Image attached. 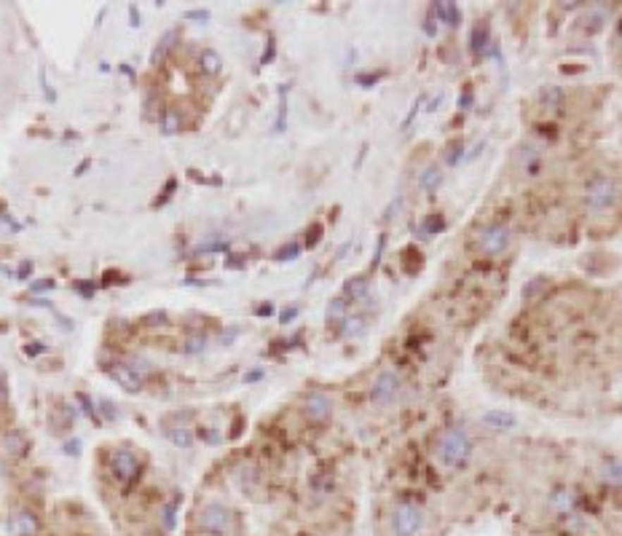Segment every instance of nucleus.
<instances>
[{
	"instance_id": "36",
	"label": "nucleus",
	"mask_w": 622,
	"mask_h": 536,
	"mask_svg": "<svg viewBox=\"0 0 622 536\" xmlns=\"http://www.w3.org/2000/svg\"><path fill=\"white\" fill-rule=\"evenodd\" d=\"M319 233H322V226H314L309 231V239H306V244H309V247H314V244H317V241H319Z\"/></svg>"
},
{
	"instance_id": "41",
	"label": "nucleus",
	"mask_w": 622,
	"mask_h": 536,
	"mask_svg": "<svg viewBox=\"0 0 622 536\" xmlns=\"http://www.w3.org/2000/svg\"><path fill=\"white\" fill-rule=\"evenodd\" d=\"M188 19H209V11H188Z\"/></svg>"
},
{
	"instance_id": "28",
	"label": "nucleus",
	"mask_w": 622,
	"mask_h": 536,
	"mask_svg": "<svg viewBox=\"0 0 622 536\" xmlns=\"http://www.w3.org/2000/svg\"><path fill=\"white\" fill-rule=\"evenodd\" d=\"M298 255H300V244L298 241H293V244H284L282 250H276V260H295Z\"/></svg>"
},
{
	"instance_id": "31",
	"label": "nucleus",
	"mask_w": 622,
	"mask_h": 536,
	"mask_svg": "<svg viewBox=\"0 0 622 536\" xmlns=\"http://www.w3.org/2000/svg\"><path fill=\"white\" fill-rule=\"evenodd\" d=\"M175 509H177L175 501H169V504L164 507V525H166V531H172V528H175Z\"/></svg>"
},
{
	"instance_id": "15",
	"label": "nucleus",
	"mask_w": 622,
	"mask_h": 536,
	"mask_svg": "<svg viewBox=\"0 0 622 536\" xmlns=\"http://www.w3.org/2000/svg\"><path fill=\"white\" fill-rule=\"evenodd\" d=\"M199 62H202V70L207 73V75H217V73H220V67H223L220 54L212 51V49H204L202 56H199Z\"/></svg>"
},
{
	"instance_id": "16",
	"label": "nucleus",
	"mask_w": 622,
	"mask_h": 536,
	"mask_svg": "<svg viewBox=\"0 0 622 536\" xmlns=\"http://www.w3.org/2000/svg\"><path fill=\"white\" fill-rule=\"evenodd\" d=\"M365 293H367V279H365V276H352V279L343 284V295H346V298H352V300L365 298Z\"/></svg>"
},
{
	"instance_id": "43",
	"label": "nucleus",
	"mask_w": 622,
	"mask_h": 536,
	"mask_svg": "<svg viewBox=\"0 0 622 536\" xmlns=\"http://www.w3.org/2000/svg\"><path fill=\"white\" fill-rule=\"evenodd\" d=\"M295 314H298V308H287V311L282 314V322H290L293 317H295Z\"/></svg>"
},
{
	"instance_id": "40",
	"label": "nucleus",
	"mask_w": 622,
	"mask_h": 536,
	"mask_svg": "<svg viewBox=\"0 0 622 536\" xmlns=\"http://www.w3.org/2000/svg\"><path fill=\"white\" fill-rule=\"evenodd\" d=\"M271 59H274V43H269V49L263 51V59H260V62H263V65H269Z\"/></svg>"
},
{
	"instance_id": "27",
	"label": "nucleus",
	"mask_w": 622,
	"mask_h": 536,
	"mask_svg": "<svg viewBox=\"0 0 622 536\" xmlns=\"http://www.w3.org/2000/svg\"><path fill=\"white\" fill-rule=\"evenodd\" d=\"M553 504L561 509V512H568V509L574 507V494H571V491H558V494L553 496Z\"/></svg>"
},
{
	"instance_id": "33",
	"label": "nucleus",
	"mask_w": 622,
	"mask_h": 536,
	"mask_svg": "<svg viewBox=\"0 0 622 536\" xmlns=\"http://www.w3.org/2000/svg\"><path fill=\"white\" fill-rule=\"evenodd\" d=\"M343 333H346V335H362V333H365V324H362V319H346Z\"/></svg>"
},
{
	"instance_id": "9",
	"label": "nucleus",
	"mask_w": 622,
	"mask_h": 536,
	"mask_svg": "<svg viewBox=\"0 0 622 536\" xmlns=\"http://www.w3.org/2000/svg\"><path fill=\"white\" fill-rule=\"evenodd\" d=\"M333 413V402L327 394L322 391H311L309 397H306V415H309L311 421H327Z\"/></svg>"
},
{
	"instance_id": "1",
	"label": "nucleus",
	"mask_w": 622,
	"mask_h": 536,
	"mask_svg": "<svg viewBox=\"0 0 622 536\" xmlns=\"http://www.w3.org/2000/svg\"><path fill=\"white\" fill-rule=\"evenodd\" d=\"M472 453V440L467 434L464 427H451L443 432V437L437 442V458L446 464V467H461L470 461Z\"/></svg>"
},
{
	"instance_id": "17",
	"label": "nucleus",
	"mask_w": 622,
	"mask_h": 536,
	"mask_svg": "<svg viewBox=\"0 0 622 536\" xmlns=\"http://www.w3.org/2000/svg\"><path fill=\"white\" fill-rule=\"evenodd\" d=\"M159 126H161L164 134H177V132H180V126H183V121H180V116H177V110L166 107V110L161 113V121H159Z\"/></svg>"
},
{
	"instance_id": "42",
	"label": "nucleus",
	"mask_w": 622,
	"mask_h": 536,
	"mask_svg": "<svg viewBox=\"0 0 622 536\" xmlns=\"http://www.w3.org/2000/svg\"><path fill=\"white\" fill-rule=\"evenodd\" d=\"M102 413L108 415V418H116V410H113V405H110V402H102Z\"/></svg>"
},
{
	"instance_id": "8",
	"label": "nucleus",
	"mask_w": 622,
	"mask_h": 536,
	"mask_svg": "<svg viewBox=\"0 0 622 536\" xmlns=\"http://www.w3.org/2000/svg\"><path fill=\"white\" fill-rule=\"evenodd\" d=\"M397 389H400V378L389 370H384V373L376 378V386H373V402H379V405H386V402L394 400V394H397Z\"/></svg>"
},
{
	"instance_id": "25",
	"label": "nucleus",
	"mask_w": 622,
	"mask_h": 536,
	"mask_svg": "<svg viewBox=\"0 0 622 536\" xmlns=\"http://www.w3.org/2000/svg\"><path fill=\"white\" fill-rule=\"evenodd\" d=\"M204 346H207V335H204V333H196V335H190L188 341H185L183 351H185V354H199Z\"/></svg>"
},
{
	"instance_id": "22",
	"label": "nucleus",
	"mask_w": 622,
	"mask_h": 536,
	"mask_svg": "<svg viewBox=\"0 0 622 536\" xmlns=\"http://www.w3.org/2000/svg\"><path fill=\"white\" fill-rule=\"evenodd\" d=\"M172 40H175V32H166V35L159 40V46H156V49H153V54H150V62H153V65H159V62H161L164 54L169 51V46H172Z\"/></svg>"
},
{
	"instance_id": "14",
	"label": "nucleus",
	"mask_w": 622,
	"mask_h": 536,
	"mask_svg": "<svg viewBox=\"0 0 622 536\" xmlns=\"http://www.w3.org/2000/svg\"><path fill=\"white\" fill-rule=\"evenodd\" d=\"M434 13L440 16V22H446L451 27H456L461 22V13L453 3H434Z\"/></svg>"
},
{
	"instance_id": "24",
	"label": "nucleus",
	"mask_w": 622,
	"mask_h": 536,
	"mask_svg": "<svg viewBox=\"0 0 622 536\" xmlns=\"http://www.w3.org/2000/svg\"><path fill=\"white\" fill-rule=\"evenodd\" d=\"M604 480L611 485H620V461L617 458H606L604 461Z\"/></svg>"
},
{
	"instance_id": "26",
	"label": "nucleus",
	"mask_w": 622,
	"mask_h": 536,
	"mask_svg": "<svg viewBox=\"0 0 622 536\" xmlns=\"http://www.w3.org/2000/svg\"><path fill=\"white\" fill-rule=\"evenodd\" d=\"M223 247H226V236H220V233H212L209 239H202V241H199V247H196V250L212 252V250H223Z\"/></svg>"
},
{
	"instance_id": "46",
	"label": "nucleus",
	"mask_w": 622,
	"mask_h": 536,
	"mask_svg": "<svg viewBox=\"0 0 622 536\" xmlns=\"http://www.w3.org/2000/svg\"><path fill=\"white\" fill-rule=\"evenodd\" d=\"M360 83H373V80H376V75H360Z\"/></svg>"
},
{
	"instance_id": "2",
	"label": "nucleus",
	"mask_w": 622,
	"mask_h": 536,
	"mask_svg": "<svg viewBox=\"0 0 622 536\" xmlns=\"http://www.w3.org/2000/svg\"><path fill=\"white\" fill-rule=\"evenodd\" d=\"M231 525H233V515H231V509L226 504H204L202 512H199V528H202L204 534H212V536H226L231 534Z\"/></svg>"
},
{
	"instance_id": "23",
	"label": "nucleus",
	"mask_w": 622,
	"mask_h": 536,
	"mask_svg": "<svg viewBox=\"0 0 622 536\" xmlns=\"http://www.w3.org/2000/svg\"><path fill=\"white\" fill-rule=\"evenodd\" d=\"M488 46V25H477L472 30V51L480 54Z\"/></svg>"
},
{
	"instance_id": "21",
	"label": "nucleus",
	"mask_w": 622,
	"mask_h": 536,
	"mask_svg": "<svg viewBox=\"0 0 622 536\" xmlns=\"http://www.w3.org/2000/svg\"><path fill=\"white\" fill-rule=\"evenodd\" d=\"M443 226H446L443 214L434 212V214H429V217L424 220V226H421V233H424V236H432V233H437V231H443Z\"/></svg>"
},
{
	"instance_id": "45",
	"label": "nucleus",
	"mask_w": 622,
	"mask_h": 536,
	"mask_svg": "<svg viewBox=\"0 0 622 536\" xmlns=\"http://www.w3.org/2000/svg\"><path fill=\"white\" fill-rule=\"evenodd\" d=\"M43 348H46V346H28V354H30V357H35V354H41Z\"/></svg>"
},
{
	"instance_id": "6",
	"label": "nucleus",
	"mask_w": 622,
	"mask_h": 536,
	"mask_svg": "<svg viewBox=\"0 0 622 536\" xmlns=\"http://www.w3.org/2000/svg\"><path fill=\"white\" fill-rule=\"evenodd\" d=\"M110 469H113V475H116L118 482H132L137 477V472H140V461H137V456L132 451H116L110 456Z\"/></svg>"
},
{
	"instance_id": "20",
	"label": "nucleus",
	"mask_w": 622,
	"mask_h": 536,
	"mask_svg": "<svg viewBox=\"0 0 622 536\" xmlns=\"http://www.w3.org/2000/svg\"><path fill=\"white\" fill-rule=\"evenodd\" d=\"M346 298H333L330 300V306H327V322H341L343 319V314H346Z\"/></svg>"
},
{
	"instance_id": "5",
	"label": "nucleus",
	"mask_w": 622,
	"mask_h": 536,
	"mask_svg": "<svg viewBox=\"0 0 622 536\" xmlns=\"http://www.w3.org/2000/svg\"><path fill=\"white\" fill-rule=\"evenodd\" d=\"M617 180L614 177H598L587 185V207L590 209H604V207H611L617 201Z\"/></svg>"
},
{
	"instance_id": "12",
	"label": "nucleus",
	"mask_w": 622,
	"mask_h": 536,
	"mask_svg": "<svg viewBox=\"0 0 622 536\" xmlns=\"http://www.w3.org/2000/svg\"><path fill=\"white\" fill-rule=\"evenodd\" d=\"M483 424L494 429H513L518 424V418L507 410H488V413H483Z\"/></svg>"
},
{
	"instance_id": "4",
	"label": "nucleus",
	"mask_w": 622,
	"mask_h": 536,
	"mask_svg": "<svg viewBox=\"0 0 622 536\" xmlns=\"http://www.w3.org/2000/svg\"><path fill=\"white\" fill-rule=\"evenodd\" d=\"M510 228L504 226V223H488L480 233H477V239H475V244H477V250L483 255H501L507 247H510Z\"/></svg>"
},
{
	"instance_id": "34",
	"label": "nucleus",
	"mask_w": 622,
	"mask_h": 536,
	"mask_svg": "<svg viewBox=\"0 0 622 536\" xmlns=\"http://www.w3.org/2000/svg\"><path fill=\"white\" fill-rule=\"evenodd\" d=\"M472 89H470V86H467V89H464V94H461L459 97V107L461 110H467V107H472Z\"/></svg>"
},
{
	"instance_id": "29",
	"label": "nucleus",
	"mask_w": 622,
	"mask_h": 536,
	"mask_svg": "<svg viewBox=\"0 0 622 536\" xmlns=\"http://www.w3.org/2000/svg\"><path fill=\"white\" fill-rule=\"evenodd\" d=\"M542 102H547V105H558L561 102V89L558 86H547V89H542Z\"/></svg>"
},
{
	"instance_id": "13",
	"label": "nucleus",
	"mask_w": 622,
	"mask_h": 536,
	"mask_svg": "<svg viewBox=\"0 0 622 536\" xmlns=\"http://www.w3.org/2000/svg\"><path fill=\"white\" fill-rule=\"evenodd\" d=\"M166 437L175 442L177 448H190V445H193V432H190V427H185V424H172V427L166 429Z\"/></svg>"
},
{
	"instance_id": "11",
	"label": "nucleus",
	"mask_w": 622,
	"mask_h": 536,
	"mask_svg": "<svg viewBox=\"0 0 622 536\" xmlns=\"http://www.w3.org/2000/svg\"><path fill=\"white\" fill-rule=\"evenodd\" d=\"M518 164H520L528 174H537L542 164V153L534 145H523L520 147V156H518Z\"/></svg>"
},
{
	"instance_id": "10",
	"label": "nucleus",
	"mask_w": 622,
	"mask_h": 536,
	"mask_svg": "<svg viewBox=\"0 0 622 536\" xmlns=\"http://www.w3.org/2000/svg\"><path fill=\"white\" fill-rule=\"evenodd\" d=\"M11 531L16 536H35L38 534V520L35 515L28 512V509H19L14 518H11Z\"/></svg>"
},
{
	"instance_id": "3",
	"label": "nucleus",
	"mask_w": 622,
	"mask_h": 536,
	"mask_svg": "<svg viewBox=\"0 0 622 536\" xmlns=\"http://www.w3.org/2000/svg\"><path fill=\"white\" fill-rule=\"evenodd\" d=\"M424 525V509L413 501H403L400 507L394 509L392 528L397 536H416Z\"/></svg>"
},
{
	"instance_id": "37",
	"label": "nucleus",
	"mask_w": 622,
	"mask_h": 536,
	"mask_svg": "<svg viewBox=\"0 0 622 536\" xmlns=\"http://www.w3.org/2000/svg\"><path fill=\"white\" fill-rule=\"evenodd\" d=\"M78 448H81V442H78V440H73V442H68V445H65V453H70V456H78V453H81V451H78Z\"/></svg>"
},
{
	"instance_id": "32",
	"label": "nucleus",
	"mask_w": 622,
	"mask_h": 536,
	"mask_svg": "<svg viewBox=\"0 0 622 536\" xmlns=\"http://www.w3.org/2000/svg\"><path fill=\"white\" fill-rule=\"evenodd\" d=\"M284 113H287V92H284V86L279 89V121H276V129L282 132L284 129Z\"/></svg>"
},
{
	"instance_id": "44",
	"label": "nucleus",
	"mask_w": 622,
	"mask_h": 536,
	"mask_svg": "<svg viewBox=\"0 0 622 536\" xmlns=\"http://www.w3.org/2000/svg\"><path fill=\"white\" fill-rule=\"evenodd\" d=\"M271 311H274V306H271V303H266V306L257 308V314H260V317H266V314H271Z\"/></svg>"
},
{
	"instance_id": "18",
	"label": "nucleus",
	"mask_w": 622,
	"mask_h": 536,
	"mask_svg": "<svg viewBox=\"0 0 622 536\" xmlns=\"http://www.w3.org/2000/svg\"><path fill=\"white\" fill-rule=\"evenodd\" d=\"M440 183H443V174H440L437 166H427L424 174L419 177V185L424 188V190H434V188H440Z\"/></svg>"
},
{
	"instance_id": "19",
	"label": "nucleus",
	"mask_w": 622,
	"mask_h": 536,
	"mask_svg": "<svg viewBox=\"0 0 622 536\" xmlns=\"http://www.w3.org/2000/svg\"><path fill=\"white\" fill-rule=\"evenodd\" d=\"M3 451L8 456H19L25 451V437L19 434V432H11V434H6V440H3Z\"/></svg>"
},
{
	"instance_id": "35",
	"label": "nucleus",
	"mask_w": 622,
	"mask_h": 536,
	"mask_svg": "<svg viewBox=\"0 0 622 536\" xmlns=\"http://www.w3.org/2000/svg\"><path fill=\"white\" fill-rule=\"evenodd\" d=\"M54 287V279H43L32 284V293H43V290H51Z\"/></svg>"
},
{
	"instance_id": "7",
	"label": "nucleus",
	"mask_w": 622,
	"mask_h": 536,
	"mask_svg": "<svg viewBox=\"0 0 622 536\" xmlns=\"http://www.w3.org/2000/svg\"><path fill=\"white\" fill-rule=\"evenodd\" d=\"M108 375L126 391H137L142 386V378L129 367V362H113V365H108Z\"/></svg>"
},
{
	"instance_id": "30",
	"label": "nucleus",
	"mask_w": 622,
	"mask_h": 536,
	"mask_svg": "<svg viewBox=\"0 0 622 536\" xmlns=\"http://www.w3.org/2000/svg\"><path fill=\"white\" fill-rule=\"evenodd\" d=\"M542 287H547V279H542V276H537V279L531 281V284H528L526 290H523V298H526V300H531V298H534V295L539 293Z\"/></svg>"
},
{
	"instance_id": "39",
	"label": "nucleus",
	"mask_w": 622,
	"mask_h": 536,
	"mask_svg": "<svg viewBox=\"0 0 622 536\" xmlns=\"http://www.w3.org/2000/svg\"><path fill=\"white\" fill-rule=\"evenodd\" d=\"M30 271H32V263H22V266H19V279H28L30 276Z\"/></svg>"
},
{
	"instance_id": "38",
	"label": "nucleus",
	"mask_w": 622,
	"mask_h": 536,
	"mask_svg": "<svg viewBox=\"0 0 622 536\" xmlns=\"http://www.w3.org/2000/svg\"><path fill=\"white\" fill-rule=\"evenodd\" d=\"M129 19H132V27H140V11H137V6H129Z\"/></svg>"
}]
</instances>
